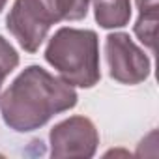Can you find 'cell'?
Here are the masks:
<instances>
[{
	"label": "cell",
	"instance_id": "6da1fadb",
	"mask_svg": "<svg viewBox=\"0 0 159 159\" xmlns=\"http://www.w3.org/2000/svg\"><path fill=\"white\" fill-rule=\"evenodd\" d=\"M77 99L73 86L39 66H28L0 96V112L10 129L28 133L73 109Z\"/></svg>",
	"mask_w": 159,
	"mask_h": 159
},
{
	"label": "cell",
	"instance_id": "7a4b0ae2",
	"mask_svg": "<svg viewBox=\"0 0 159 159\" xmlns=\"http://www.w3.org/2000/svg\"><path fill=\"white\" fill-rule=\"evenodd\" d=\"M45 60L69 86L92 88L99 83V39L94 30L64 26L45 49Z\"/></svg>",
	"mask_w": 159,
	"mask_h": 159
},
{
	"label": "cell",
	"instance_id": "3957f363",
	"mask_svg": "<svg viewBox=\"0 0 159 159\" xmlns=\"http://www.w3.org/2000/svg\"><path fill=\"white\" fill-rule=\"evenodd\" d=\"M60 21L56 0H15L8 13L6 26L21 49L36 52L47 39L51 26Z\"/></svg>",
	"mask_w": 159,
	"mask_h": 159
},
{
	"label": "cell",
	"instance_id": "277c9868",
	"mask_svg": "<svg viewBox=\"0 0 159 159\" xmlns=\"http://www.w3.org/2000/svg\"><path fill=\"white\" fill-rule=\"evenodd\" d=\"M105 60L111 79L122 84H140L152 71L146 52L124 32H114L105 38Z\"/></svg>",
	"mask_w": 159,
	"mask_h": 159
},
{
	"label": "cell",
	"instance_id": "5b68a950",
	"mask_svg": "<svg viewBox=\"0 0 159 159\" xmlns=\"http://www.w3.org/2000/svg\"><path fill=\"white\" fill-rule=\"evenodd\" d=\"M51 157H92L99 144V133L86 116H71L56 124L49 133Z\"/></svg>",
	"mask_w": 159,
	"mask_h": 159
},
{
	"label": "cell",
	"instance_id": "8992f818",
	"mask_svg": "<svg viewBox=\"0 0 159 159\" xmlns=\"http://www.w3.org/2000/svg\"><path fill=\"white\" fill-rule=\"evenodd\" d=\"M92 4L101 28H122L131 19V0H92Z\"/></svg>",
	"mask_w": 159,
	"mask_h": 159
},
{
	"label": "cell",
	"instance_id": "52a82bcc",
	"mask_svg": "<svg viewBox=\"0 0 159 159\" xmlns=\"http://www.w3.org/2000/svg\"><path fill=\"white\" fill-rule=\"evenodd\" d=\"M139 6V19L133 26L135 36L140 39L142 45H146L150 51L155 49L157 39V0H137Z\"/></svg>",
	"mask_w": 159,
	"mask_h": 159
},
{
	"label": "cell",
	"instance_id": "ba28073f",
	"mask_svg": "<svg viewBox=\"0 0 159 159\" xmlns=\"http://www.w3.org/2000/svg\"><path fill=\"white\" fill-rule=\"evenodd\" d=\"M62 21H81L86 17L92 0H56Z\"/></svg>",
	"mask_w": 159,
	"mask_h": 159
},
{
	"label": "cell",
	"instance_id": "9c48e42d",
	"mask_svg": "<svg viewBox=\"0 0 159 159\" xmlns=\"http://www.w3.org/2000/svg\"><path fill=\"white\" fill-rule=\"evenodd\" d=\"M19 66V54L15 51V47L0 36V83Z\"/></svg>",
	"mask_w": 159,
	"mask_h": 159
},
{
	"label": "cell",
	"instance_id": "30bf717a",
	"mask_svg": "<svg viewBox=\"0 0 159 159\" xmlns=\"http://www.w3.org/2000/svg\"><path fill=\"white\" fill-rule=\"evenodd\" d=\"M6 4H8V0H0V11L6 8Z\"/></svg>",
	"mask_w": 159,
	"mask_h": 159
},
{
	"label": "cell",
	"instance_id": "8fae6325",
	"mask_svg": "<svg viewBox=\"0 0 159 159\" xmlns=\"http://www.w3.org/2000/svg\"><path fill=\"white\" fill-rule=\"evenodd\" d=\"M0 88H2V83H0Z\"/></svg>",
	"mask_w": 159,
	"mask_h": 159
}]
</instances>
